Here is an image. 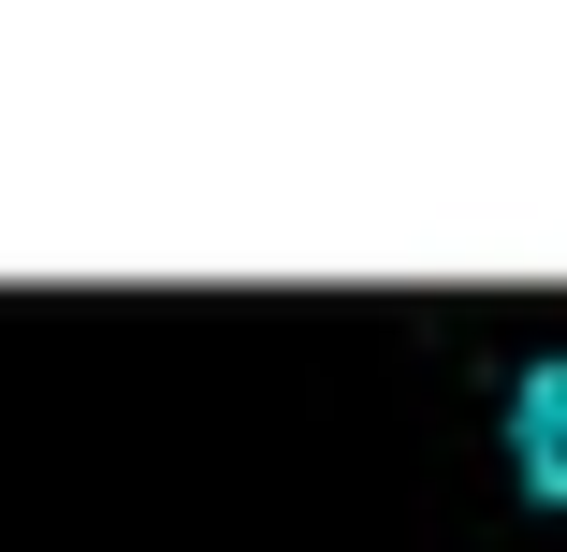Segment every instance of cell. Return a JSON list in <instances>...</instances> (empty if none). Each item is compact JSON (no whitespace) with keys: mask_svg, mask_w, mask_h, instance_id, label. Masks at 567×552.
Here are the masks:
<instances>
[{"mask_svg":"<svg viewBox=\"0 0 567 552\" xmlns=\"http://www.w3.org/2000/svg\"><path fill=\"white\" fill-rule=\"evenodd\" d=\"M509 451H524L538 494H567V364H524L509 378Z\"/></svg>","mask_w":567,"mask_h":552,"instance_id":"cell-1","label":"cell"}]
</instances>
